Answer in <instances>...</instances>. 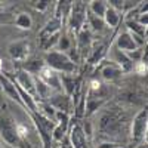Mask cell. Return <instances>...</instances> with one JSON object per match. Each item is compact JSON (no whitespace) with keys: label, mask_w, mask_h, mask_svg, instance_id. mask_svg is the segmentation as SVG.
<instances>
[{"label":"cell","mask_w":148,"mask_h":148,"mask_svg":"<svg viewBox=\"0 0 148 148\" xmlns=\"http://www.w3.org/2000/svg\"><path fill=\"white\" fill-rule=\"evenodd\" d=\"M125 125H126V117L123 114L121 108L111 105L108 110H104L99 120H98V127L99 132L104 136H114L119 132H125Z\"/></svg>","instance_id":"cell-1"},{"label":"cell","mask_w":148,"mask_h":148,"mask_svg":"<svg viewBox=\"0 0 148 148\" xmlns=\"http://www.w3.org/2000/svg\"><path fill=\"white\" fill-rule=\"evenodd\" d=\"M105 53H107L105 45H102V43L92 45V49H90V52L88 55V62L90 65H99L105 58Z\"/></svg>","instance_id":"cell-17"},{"label":"cell","mask_w":148,"mask_h":148,"mask_svg":"<svg viewBox=\"0 0 148 148\" xmlns=\"http://www.w3.org/2000/svg\"><path fill=\"white\" fill-rule=\"evenodd\" d=\"M49 3H51V2H46V0H40V2H34L33 5H34V8H36L37 10L43 12V10H46V9L49 8Z\"/></svg>","instance_id":"cell-30"},{"label":"cell","mask_w":148,"mask_h":148,"mask_svg":"<svg viewBox=\"0 0 148 148\" xmlns=\"http://www.w3.org/2000/svg\"><path fill=\"white\" fill-rule=\"evenodd\" d=\"M61 148H73V145H71L68 136H64V138H62V144H61Z\"/></svg>","instance_id":"cell-33"},{"label":"cell","mask_w":148,"mask_h":148,"mask_svg":"<svg viewBox=\"0 0 148 148\" xmlns=\"http://www.w3.org/2000/svg\"><path fill=\"white\" fill-rule=\"evenodd\" d=\"M86 16H88V5L84 2H71V8L68 12L70 31L77 34L86 25Z\"/></svg>","instance_id":"cell-4"},{"label":"cell","mask_w":148,"mask_h":148,"mask_svg":"<svg viewBox=\"0 0 148 148\" xmlns=\"http://www.w3.org/2000/svg\"><path fill=\"white\" fill-rule=\"evenodd\" d=\"M98 148H120V144H116V142H104Z\"/></svg>","instance_id":"cell-32"},{"label":"cell","mask_w":148,"mask_h":148,"mask_svg":"<svg viewBox=\"0 0 148 148\" xmlns=\"http://www.w3.org/2000/svg\"><path fill=\"white\" fill-rule=\"evenodd\" d=\"M107 2H104V0H93V2L89 3L88 6V10L90 12L92 15L98 16V18H104V14L107 10Z\"/></svg>","instance_id":"cell-25"},{"label":"cell","mask_w":148,"mask_h":148,"mask_svg":"<svg viewBox=\"0 0 148 148\" xmlns=\"http://www.w3.org/2000/svg\"><path fill=\"white\" fill-rule=\"evenodd\" d=\"M0 83H2L3 90L6 92V95L10 98V99L16 101V102L24 108V104H22V101H21V96H19V93H18V89H16L15 82L10 80L8 76H2V74H0ZM24 110H25V108H24Z\"/></svg>","instance_id":"cell-14"},{"label":"cell","mask_w":148,"mask_h":148,"mask_svg":"<svg viewBox=\"0 0 148 148\" xmlns=\"http://www.w3.org/2000/svg\"><path fill=\"white\" fill-rule=\"evenodd\" d=\"M110 55H111V62L116 64V65L123 71V74H125V73H129V71H132V70L135 68V64L129 59V56H127L125 52L119 51L116 46L111 49Z\"/></svg>","instance_id":"cell-10"},{"label":"cell","mask_w":148,"mask_h":148,"mask_svg":"<svg viewBox=\"0 0 148 148\" xmlns=\"http://www.w3.org/2000/svg\"><path fill=\"white\" fill-rule=\"evenodd\" d=\"M105 102H107V99L88 96V99H86V102H84V114L86 116H92L93 113H96L98 110H101Z\"/></svg>","instance_id":"cell-21"},{"label":"cell","mask_w":148,"mask_h":148,"mask_svg":"<svg viewBox=\"0 0 148 148\" xmlns=\"http://www.w3.org/2000/svg\"><path fill=\"white\" fill-rule=\"evenodd\" d=\"M148 129V110L147 107L139 110V113L133 117L130 125V136L133 142H141L147 138Z\"/></svg>","instance_id":"cell-5"},{"label":"cell","mask_w":148,"mask_h":148,"mask_svg":"<svg viewBox=\"0 0 148 148\" xmlns=\"http://www.w3.org/2000/svg\"><path fill=\"white\" fill-rule=\"evenodd\" d=\"M61 28H62V21L53 16L52 19H49V21L46 22V25H45V27L42 28V31L39 33V39L43 40V39H46V37H49V36L58 34V33H61Z\"/></svg>","instance_id":"cell-16"},{"label":"cell","mask_w":148,"mask_h":148,"mask_svg":"<svg viewBox=\"0 0 148 148\" xmlns=\"http://www.w3.org/2000/svg\"><path fill=\"white\" fill-rule=\"evenodd\" d=\"M121 74H123V71L116 64L111 62V61L108 64H104L101 67V77L105 82H116V80H119L121 77Z\"/></svg>","instance_id":"cell-15"},{"label":"cell","mask_w":148,"mask_h":148,"mask_svg":"<svg viewBox=\"0 0 148 148\" xmlns=\"http://www.w3.org/2000/svg\"><path fill=\"white\" fill-rule=\"evenodd\" d=\"M116 47L119 49V51L125 52V53L133 52V51H136V49H138L136 43L133 42L132 36H130V33H129L127 30H125V31L119 33L117 39H116Z\"/></svg>","instance_id":"cell-12"},{"label":"cell","mask_w":148,"mask_h":148,"mask_svg":"<svg viewBox=\"0 0 148 148\" xmlns=\"http://www.w3.org/2000/svg\"><path fill=\"white\" fill-rule=\"evenodd\" d=\"M102 19L105 22V25H108L110 28H117L119 24H120L121 16H120V12H117L116 9L110 8V6H107V10H105Z\"/></svg>","instance_id":"cell-22"},{"label":"cell","mask_w":148,"mask_h":148,"mask_svg":"<svg viewBox=\"0 0 148 148\" xmlns=\"http://www.w3.org/2000/svg\"><path fill=\"white\" fill-rule=\"evenodd\" d=\"M30 51H31V47L27 40H15L8 45V53L14 61L24 62L25 59H28Z\"/></svg>","instance_id":"cell-6"},{"label":"cell","mask_w":148,"mask_h":148,"mask_svg":"<svg viewBox=\"0 0 148 148\" xmlns=\"http://www.w3.org/2000/svg\"><path fill=\"white\" fill-rule=\"evenodd\" d=\"M14 15L9 14V12H3L0 10V25L2 24H14Z\"/></svg>","instance_id":"cell-29"},{"label":"cell","mask_w":148,"mask_h":148,"mask_svg":"<svg viewBox=\"0 0 148 148\" xmlns=\"http://www.w3.org/2000/svg\"><path fill=\"white\" fill-rule=\"evenodd\" d=\"M45 68V61L43 59H39V58H31V59H25L22 62V68L24 71H27L28 74H37L39 76V73Z\"/></svg>","instance_id":"cell-19"},{"label":"cell","mask_w":148,"mask_h":148,"mask_svg":"<svg viewBox=\"0 0 148 148\" xmlns=\"http://www.w3.org/2000/svg\"><path fill=\"white\" fill-rule=\"evenodd\" d=\"M58 49H59V52H64V53H67L70 49L73 47V43H71V39H70V36H67V34H62L61 33V36H59V40H58Z\"/></svg>","instance_id":"cell-28"},{"label":"cell","mask_w":148,"mask_h":148,"mask_svg":"<svg viewBox=\"0 0 148 148\" xmlns=\"http://www.w3.org/2000/svg\"><path fill=\"white\" fill-rule=\"evenodd\" d=\"M86 22H88V25H89V31H90V33H92V31L101 33V31H104V28H105L104 19L92 15L89 10H88V16H86Z\"/></svg>","instance_id":"cell-23"},{"label":"cell","mask_w":148,"mask_h":148,"mask_svg":"<svg viewBox=\"0 0 148 148\" xmlns=\"http://www.w3.org/2000/svg\"><path fill=\"white\" fill-rule=\"evenodd\" d=\"M16 86L21 88L24 92H27L30 96H33L36 99V88H34V76L28 74L24 70H18L16 71Z\"/></svg>","instance_id":"cell-11"},{"label":"cell","mask_w":148,"mask_h":148,"mask_svg":"<svg viewBox=\"0 0 148 148\" xmlns=\"http://www.w3.org/2000/svg\"><path fill=\"white\" fill-rule=\"evenodd\" d=\"M0 136L10 147H22V138L18 133V123L5 108L0 111Z\"/></svg>","instance_id":"cell-2"},{"label":"cell","mask_w":148,"mask_h":148,"mask_svg":"<svg viewBox=\"0 0 148 148\" xmlns=\"http://www.w3.org/2000/svg\"><path fill=\"white\" fill-rule=\"evenodd\" d=\"M37 77H39L45 84H47L53 92H62V86H61V80H59V73L47 68L45 65V68L39 73Z\"/></svg>","instance_id":"cell-9"},{"label":"cell","mask_w":148,"mask_h":148,"mask_svg":"<svg viewBox=\"0 0 148 148\" xmlns=\"http://www.w3.org/2000/svg\"><path fill=\"white\" fill-rule=\"evenodd\" d=\"M59 36H61V33H58V34H53V36H49V37H46V39L40 40V47L43 49V51L51 52V51H52V47H55V46L58 45Z\"/></svg>","instance_id":"cell-27"},{"label":"cell","mask_w":148,"mask_h":148,"mask_svg":"<svg viewBox=\"0 0 148 148\" xmlns=\"http://www.w3.org/2000/svg\"><path fill=\"white\" fill-rule=\"evenodd\" d=\"M14 24L21 28V30H31L33 27V18L27 14V12H21L14 18Z\"/></svg>","instance_id":"cell-24"},{"label":"cell","mask_w":148,"mask_h":148,"mask_svg":"<svg viewBox=\"0 0 148 148\" xmlns=\"http://www.w3.org/2000/svg\"><path fill=\"white\" fill-rule=\"evenodd\" d=\"M2 67H3V61L0 59V71H2Z\"/></svg>","instance_id":"cell-34"},{"label":"cell","mask_w":148,"mask_h":148,"mask_svg":"<svg viewBox=\"0 0 148 148\" xmlns=\"http://www.w3.org/2000/svg\"><path fill=\"white\" fill-rule=\"evenodd\" d=\"M34 88H36V99L37 101H47L51 95L53 93V90L49 88L47 84H45L39 77H34Z\"/></svg>","instance_id":"cell-18"},{"label":"cell","mask_w":148,"mask_h":148,"mask_svg":"<svg viewBox=\"0 0 148 148\" xmlns=\"http://www.w3.org/2000/svg\"><path fill=\"white\" fill-rule=\"evenodd\" d=\"M43 61L47 68H51L59 74H74L77 71V65L67 56V53L59 51L46 52Z\"/></svg>","instance_id":"cell-3"},{"label":"cell","mask_w":148,"mask_h":148,"mask_svg":"<svg viewBox=\"0 0 148 148\" xmlns=\"http://www.w3.org/2000/svg\"><path fill=\"white\" fill-rule=\"evenodd\" d=\"M46 102L55 111H61V113H67V114H70V110L73 107L71 96L65 95L64 92H53Z\"/></svg>","instance_id":"cell-7"},{"label":"cell","mask_w":148,"mask_h":148,"mask_svg":"<svg viewBox=\"0 0 148 148\" xmlns=\"http://www.w3.org/2000/svg\"><path fill=\"white\" fill-rule=\"evenodd\" d=\"M135 70H136V73H138V74L144 76V74H147V64H142V62L135 64Z\"/></svg>","instance_id":"cell-31"},{"label":"cell","mask_w":148,"mask_h":148,"mask_svg":"<svg viewBox=\"0 0 148 148\" xmlns=\"http://www.w3.org/2000/svg\"><path fill=\"white\" fill-rule=\"evenodd\" d=\"M59 80H61V86H62V92L71 96L76 90V83H77L74 74H59Z\"/></svg>","instance_id":"cell-20"},{"label":"cell","mask_w":148,"mask_h":148,"mask_svg":"<svg viewBox=\"0 0 148 148\" xmlns=\"http://www.w3.org/2000/svg\"><path fill=\"white\" fill-rule=\"evenodd\" d=\"M126 30H127L130 34L139 36V37H142V39H145L147 28H145V27H142L136 19H127V21H126Z\"/></svg>","instance_id":"cell-26"},{"label":"cell","mask_w":148,"mask_h":148,"mask_svg":"<svg viewBox=\"0 0 148 148\" xmlns=\"http://www.w3.org/2000/svg\"><path fill=\"white\" fill-rule=\"evenodd\" d=\"M77 45H76V49L80 56H88L90 49H92V45H93V40H92V33L89 31L88 27H83L77 34Z\"/></svg>","instance_id":"cell-8"},{"label":"cell","mask_w":148,"mask_h":148,"mask_svg":"<svg viewBox=\"0 0 148 148\" xmlns=\"http://www.w3.org/2000/svg\"><path fill=\"white\" fill-rule=\"evenodd\" d=\"M73 148H89L88 147V136L84 135L83 129L79 125H74L70 129V136H68Z\"/></svg>","instance_id":"cell-13"}]
</instances>
